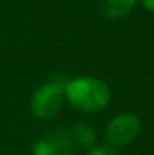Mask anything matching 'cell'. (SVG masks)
<instances>
[{
  "mask_svg": "<svg viewBox=\"0 0 154 155\" xmlns=\"http://www.w3.org/2000/svg\"><path fill=\"white\" fill-rule=\"evenodd\" d=\"M65 96L71 107L83 112H96L104 109L111 99L108 84L91 76H80L67 81Z\"/></svg>",
  "mask_w": 154,
  "mask_h": 155,
  "instance_id": "6da1fadb",
  "label": "cell"
},
{
  "mask_svg": "<svg viewBox=\"0 0 154 155\" xmlns=\"http://www.w3.org/2000/svg\"><path fill=\"white\" fill-rule=\"evenodd\" d=\"M65 84L67 81H51L35 91L32 97V112L38 119H51L60 110L65 96Z\"/></svg>",
  "mask_w": 154,
  "mask_h": 155,
  "instance_id": "7a4b0ae2",
  "label": "cell"
},
{
  "mask_svg": "<svg viewBox=\"0 0 154 155\" xmlns=\"http://www.w3.org/2000/svg\"><path fill=\"white\" fill-rule=\"evenodd\" d=\"M141 132V122L134 114L123 112L115 116L106 125V140L115 147H126L134 142Z\"/></svg>",
  "mask_w": 154,
  "mask_h": 155,
  "instance_id": "3957f363",
  "label": "cell"
},
{
  "mask_svg": "<svg viewBox=\"0 0 154 155\" xmlns=\"http://www.w3.org/2000/svg\"><path fill=\"white\" fill-rule=\"evenodd\" d=\"M136 3L138 0H98V10L104 18L118 20L126 17Z\"/></svg>",
  "mask_w": 154,
  "mask_h": 155,
  "instance_id": "277c9868",
  "label": "cell"
},
{
  "mask_svg": "<svg viewBox=\"0 0 154 155\" xmlns=\"http://www.w3.org/2000/svg\"><path fill=\"white\" fill-rule=\"evenodd\" d=\"M73 139L76 143H80V147L83 149H93L96 143V135H94L93 127H90L88 124H78L73 129Z\"/></svg>",
  "mask_w": 154,
  "mask_h": 155,
  "instance_id": "5b68a950",
  "label": "cell"
},
{
  "mask_svg": "<svg viewBox=\"0 0 154 155\" xmlns=\"http://www.w3.org/2000/svg\"><path fill=\"white\" fill-rule=\"evenodd\" d=\"M58 149L48 140H38L32 149V155H56Z\"/></svg>",
  "mask_w": 154,
  "mask_h": 155,
  "instance_id": "8992f818",
  "label": "cell"
},
{
  "mask_svg": "<svg viewBox=\"0 0 154 155\" xmlns=\"http://www.w3.org/2000/svg\"><path fill=\"white\" fill-rule=\"evenodd\" d=\"M88 155H118L113 147H108V145H101V147H93V149L90 150V153Z\"/></svg>",
  "mask_w": 154,
  "mask_h": 155,
  "instance_id": "52a82bcc",
  "label": "cell"
},
{
  "mask_svg": "<svg viewBox=\"0 0 154 155\" xmlns=\"http://www.w3.org/2000/svg\"><path fill=\"white\" fill-rule=\"evenodd\" d=\"M139 2L142 3V7H144L148 12L154 13V0H139Z\"/></svg>",
  "mask_w": 154,
  "mask_h": 155,
  "instance_id": "ba28073f",
  "label": "cell"
}]
</instances>
